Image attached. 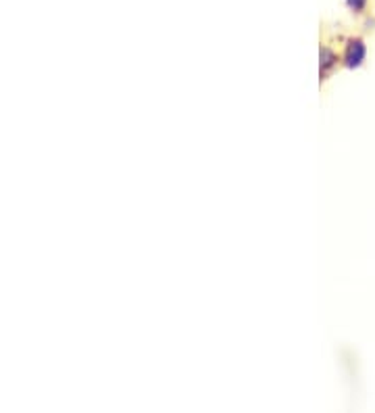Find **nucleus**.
<instances>
[{
    "label": "nucleus",
    "mask_w": 375,
    "mask_h": 413,
    "mask_svg": "<svg viewBox=\"0 0 375 413\" xmlns=\"http://www.w3.org/2000/svg\"><path fill=\"white\" fill-rule=\"evenodd\" d=\"M365 59V46L361 40H352L346 48V55H344V61L348 67H357L361 65V61Z\"/></svg>",
    "instance_id": "nucleus-1"
},
{
    "label": "nucleus",
    "mask_w": 375,
    "mask_h": 413,
    "mask_svg": "<svg viewBox=\"0 0 375 413\" xmlns=\"http://www.w3.org/2000/svg\"><path fill=\"white\" fill-rule=\"evenodd\" d=\"M348 6L354 9V11H361L365 6V0H348Z\"/></svg>",
    "instance_id": "nucleus-2"
}]
</instances>
